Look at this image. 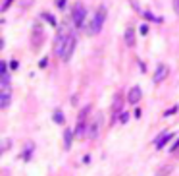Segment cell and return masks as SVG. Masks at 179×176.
Listing matches in <instances>:
<instances>
[{"instance_id": "6da1fadb", "label": "cell", "mask_w": 179, "mask_h": 176, "mask_svg": "<svg viewBox=\"0 0 179 176\" xmlns=\"http://www.w3.org/2000/svg\"><path fill=\"white\" fill-rule=\"evenodd\" d=\"M106 14H108L106 6L100 4V6L96 8L93 19H91V23H89V27H87V33H89V35H96V33H100V29H102L104 21H106Z\"/></svg>"}, {"instance_id": "7a4b0ae2", "label": "cell", "mask_w": 179, "mask_h": 176, "mask_svg": "<svg viewBox=\"0 0 179 176\" xmlns=\"http://www.w3.org/2000/svg\"><path fill=\"white\" fill-rule=\"evenodd\" d=\"M75 45H77V37L73 35V33H70V35H68V39H65V43H64V49H62V54H60V60L68 62V60L73 56Z\"/></svg>"}, {"instance_id": "3957f363", "label": "cell", "mask_w": 179, "mask_h": 176, "mask_svg": "<svg viewBox=\"0 0 179 176\" xmlns=\"http://www.w3.org/2000/svg\"><path fill=\"white\" fill-rule=\"evenodd\" d=\"M42 41H44V31H42V25L39 23V21H35L31 27V47L33 49H41L42 45Z\"/></svg>"}, {"instance_id": "277c9868", "label": "cell", "mask_w": 179, "mask_h": 176, "mask_svg": "<svg viewBox=\"0 0 179 176\" xmlns=\"http://www.w3.org/2000/svg\"><path fill=\"white\" fill-rule=\"evenodd\" d=\"M85 16H87V10L81 2H77L71 10V19H73V23L75 27H83V21H85Z\"/></svg>"}, {"instance_id": "5b68a950", "label": "cell", "mask_w": 179, "mask_h": 176, "mask_svg": "<svg viewBox=\"0 0 179 176\" xmlns=\"http://www.w3.org/2000/svg\"><path fill=\"white\" fill-rule=\"evenodd\" d=\"M70 35V31L65 29V25H62V29H58V33H56V39H54V52L58 54V58H60V54H62V49H64V43L65 39H68Z\"/></svg>"}, {"instance_id": "8992f818", "label": "cell", "mask_w": 179, "mask_h": 176, "mask_svg": "<svg viewBox=\"0 0 179 176\" xmlns=\"http://www.w3.org/2000/svg\"><path fill=\"white\" fill-rule=\"evenodd\" d=\"M100 126H102V114H96V116L91 120V124L87 126V137L96 139L98 134H100Z\"/></svg>"}, {"instance_id": "52a82bcc", "label": "cell", "mask_w": 179, "mask_h": 176, "mask_svg": "<svg viewBox=\"0 0 179 176\" xmlns=\"http://www.w3.org/2000/svg\"><path fill=\"white\" fill-rule=\"evenodd\" d=\"M167 74H170V68H167L166 64H160L158 68H156V72H154V78H152V81H154V83H160V81H164V80L167 78Z\"/></svg>"}, {"instance_id": "ba28073f", "label": "cell", "mask_w": 179, "mask_h": 176, "mask_svg": "<svg viewBox=\"0 0 179 176\" xmlns=\"http://www.w3.org/2000/svg\"><path fill=\"white\" fill-rule=\"evenodd\" d=\"M141 97H143V89H141L139 85H135V87H131L127 101H129V105H137V103L141 101Z\"/></svg>"}, {"instance_id": "9c48e42d", "label": "cell", "mask_w": 179, "mask_h": 176, "mask_svg": "<svg viewBox=\"0 0 179 176\" xmlns=\"http://www.w3.org/2000/svg\"><path fill=\"white\" fill-rule=\"evenodd\" d=\"M170 139H173V134H172V132H162V136H160L158 139L154 141L156 149H162V147H164V145H166V143H167Z\"/></svg>"}, {"instance_id": "30bf717a", "label": "cell", "mask_w": 179, "mask_h": 176, "mask_svg": "<svg viewBox=\"0 0 179 176\" xmlns=\"http://www.w3.org/2000/svg\"><path fill=\"white\" fill-rule=\"evenodd\" d=\"M10 101H12V89L0 91V106H2V108H8V106H10Z\"/></svg>"}, {"instance_id": "8fae6325", "label": "cell", "mask_w": 179, "mask_h": 176, "mask_svg": "<svg viewBox=\"0 0 179 176\" xmlns=\"http://www.w3.org/2000/svg\"><path fill=\"white\" fill-rule=\"evenodd\" d=\"M123 41H125V45H127V47H133V45H135V29H133L131 25H129V27L125 29Z\"/></svg>"}, {"instance_id": "7c38bea8", "label": "cell", "mask_w": 179, "mask_h": 176, "mask_svg": "<svg viewBox=\"0 0 179 176\" xmlns=\"http://www.w3.org/2000/svg\"><path fill=\"white\" fill-rule=\"evenodd\" d=\"M73 136H75V134H73L71 130H65V132H64V147H65V151L71 147V139H73Z\"/></svg>"}, {"instance_id": "4fadbf2b", "label": "cell", "mask_w": 179, "mask_h": 176, "mask_svg": "<svg viewBox=\"0 0 179 176\" xmlns=\"http://www.w3.org/2000/svg\"><path fill=\"white\" fill-rule=\"evenodd\" d=\"M121 106H123V103H121V93H118L114 97V106H112V111H114V114H118L121 111Z\"/></svg>"}, {"instance_id": "5bb4252c", "label": "cell", "mask_w": 179, "mask_h": 176, "mask_svg": "<svg viewBox=\"0 0 179 176\" xmlns=\"http://www.w3.org/2000/svg\"><path fill=\"white\" fill-rule=\"evenodd\" d=\"M52 118H54L56 124H64V122H65V118H64V112H62V111H56Z\"/></svg>"}, {"instance_id": "9a60e30c", "label": "cell", "mask_w": 179, "mask_h": 176, "mask_svg": "<svg viewBox=\"0 0 179 176\" xmlns=\"http://www.w3.org/2000/svg\"><path fill=\"white\" fill-rule=\"evenodd\" d=\"M33 147H35L33 143H25V153H23V159L25 161H29V157L33 155Z\"/></svg>"}, {"instance_id": "2e32d148", "label": "cell", "mask_w": 179, "mask_h": 176, "mask_svg": "<svg viewBox=\"0 0 179 176\" xmlns=\"http://www.w3.org/2000/svg\"><path fill=\"white\" fill-rule=\"evenodd\" d=\"M4 74H10V72H8V64H6V60L0 62V75H4Z\"/></svg>"}, {"instance_id": "e0dca14e", "label": "cell", "mask_w": 179, "mask_h": 176, "mask_svg": "<svg viewBox=\"0 0 179 176\" xmlns=\"http://www.w3.org/2000/svg\"><path fill=\"white\" fill-rule=\"evenodd\" d=\"M42 18H44V19H48L52 25H56V19H54V16H52V14H42Z\"/></svg>"}, {"instance_id": "ac0fdd59", "label": "cell", "mask_w": 179, "mask_h": 176, "mask_svg": "<svg viewBox=\"0 0 179 176\" xmlns=\"http://www.w3.org/2000/svg\"><path fill=\"white\" fill-rule=\"evenodd\" d=\"M127 120H129V114H127V112H121V114H119V122H121V124H125Z\"/></svg>"}, {"instance_id": "d6986e66", "label": "cell", "mask_w": 179, "mask_h": 176, "mask_svg": "<svg viewBox=\"0 0 179 176\" xmlns=\"http://www.w3.org/2000/svg\"><path fill=\"white\" fill-rule=\"evenodd\" d=\"M14 0H4V4H2V12H6V10L10 8V4H12Z\"/></svg>"}, {"instance_id": "ffe728a7", "label": "cell", "mask_w": 179, "mask_h": 176, "mask_svg": "<svg viewBox=\"0 0 179 176\" xmlns=\"http://www.w3.org/2000/svg\"><path fill=\"white\" fill-rule=\"evenodd\" d=\"M177 149H179V137L175 139V143L172 145V149H170V151H172V153H177Z\"/></svg>"}, {"instance_id": "44dd1931", "label": "cell", "mask_w": 179, "mask_h": 176, "mask_svg": "<svg viewBox=\"0 0 179 176\" xmlns=\"http://www.w3.org/2000/svg\"><path fill=\"white\" fill-rule=\"evenodd\" d=\"M65 2H68V0H56V6H58V8L62 10V8L65 6Z\"/></svg>"}, {"instance_id": "7402d4cb", "label": "cell", "mask_w": 179, "mask_h": 176, "mask_svg": "<svg viewBox=\"0 0 179 176\" xmlns=\"http://www.w3.org/2000/svg\"><path fill=\"white\" fill-rule=\"evenodd\" d=\"M173 10H175V14L179 16V0H173Z\"/></svg>"}]
</instances>
